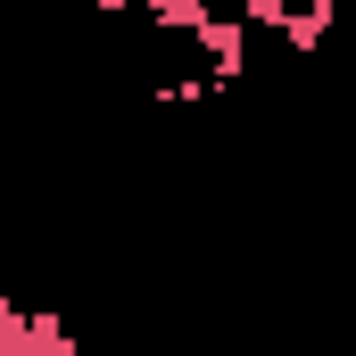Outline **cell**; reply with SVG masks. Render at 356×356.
<instances>
[{
    "mask_svg": "<svg viewBox=\"0 0 356 356\" xmlns=\"http://www.w3.org/2000/svg\"><path fill=\"white\" fill-rule=\"evenodd\" d=\"M348 323H356V298H348Z\"/></svg>",
    "mask_w": 356,
    "mask_h": 356,
    "instance_id": "cell-3",
    "label": "cell"
},
{
    "mask_svg": "<svg viewBox=\"0 0 356 356\" xmlns=\"http://www.w3.org/2000/svg\"><path fill=\"white\" fill-rule=\"evenodd\" d=\"M348 25H356V8H348Z\"/></svg>",
    "mask_w": 356,
    "mask_h": 356,
    "instance_id": "cell-4",
    "label": "cell"
},
{
    "mask_svg": "<svg viewBox=\"0 0 356 356\" xmlns=\"http://www.w3.org/2000/svg\"><path fill=\"white\" fill-rule=\"evenodd\" d=\"M191 42L207 50V75H216V91H232L241 75H249V25H241V17H207Z\"/></svg>",
    "mask_w": 356,
    "mask_h": 356,
    "instance_id": "cell-1",
    "label": "cell"
},
{
    "mask_svg": "<svg viewBox=\"0 0 356 356\" xmlns=\"http://www.w3.org/2000/svg\"><path fill=\"white\" fill-rule=\"evenodd\" d=\"M332 25H340V8H332V0H290V25H282V42H290L298 58H315V50L332 42Z\"/></svg>",
    "mask_w": 356,
    "mask_h": 356,
    "instance_id": "cell-2",
    "label": "cell"
}]
</instances>
